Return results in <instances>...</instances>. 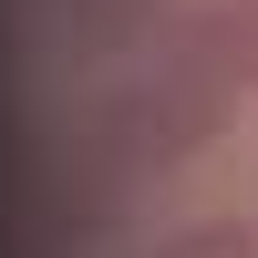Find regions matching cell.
Returning <instances> with one entry per match:
<instances>
[{
    "instance_id": "1",
    "label": "cell",
    "mask_w": 258,
    "mask_h": 258,
    "mask_svg": "<svg viewBox=\"0 0 258 258\" xmlns=\"http://www.w3.org/2000/svg\"><path fill=\"white\" fill-rule=\"evenodd\" d=\"M227 83H207V73H186V62H155V73H135L114 93V114H103V135L124 145L135 165H176V155H197L207 135L227 124Z\"/></svg>"
},
{
    "instance_id": "2",
    "label": "cell",
    "mask_w": 258,
    "mask_h": 258,
    "mask_svg": "<svg viewBox=\"0 0 258 258\" xmlns=\"http://www.w3.org/2000/svg\"><path fill=\"white\" fill-rule=\"evenodd\" d=\"M165 62L227 83V93H258V0H207L165 31Z\"/></svg>"
},
{
    "instance_id": "3",
    "label": "cell",
    "mask_w": 258,
    "mask_h": 258,
    "mask_svg": "<svg viewBox=\"0 0 258 258\" xmlns=\"http://www.w3.org/2000/svg\"><path fill=\"white\" fill-rule=\"evenodd\" d=\"M155 258H258V227H238V217H207V227H176Z\"/></svg>"
}]
</instances>
